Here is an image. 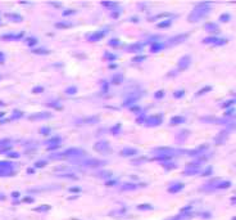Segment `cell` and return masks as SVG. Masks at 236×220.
<instances>
[{
	"mask_svg": "<svg viewBox=\"0 0 236 220\" xmlns=\"http://www.w3.org/2000/svg\"><path fill=\"white\" fill-rule=\"evenodd\" d=\"M211 10H212V3H199L197 7L191 10L187 20H189V22H197V21L203 20L204 17H207L211 13Z\"/></svg>",
	"mask_w": 236,
	"mask_h": 220,
	"instance_id": "1",
	"label": "cell"
},
{
	"mask_svg": "<svg viewBox=\"0 0 236 220\" xmlns=\"http://www.w3.org/2000/svg\"><path fill=\"white\" fill-rule=\"evenodd\" d=\"M14 163L10 161H0V176H10L14 174Z\"/></svg>",
	"mask_w": 236,
	"mask_h": 220,
	"instance_id": "2",
	"label": "cell"
},
{
	"mask_svg": "<svg viewBox=\"0 0 236 220\" xmlns=\"http://www.w3.org/2000/svg\"><path fill=\"white\" fill-rule=\"evenodd\" d=\"M201 171V161L199 160L197 162L187 163L186 169L184 170V175H197Z\"/></svg>",
	"mask_w": 236,
	"mask_h": 220,
	"instance_id": "3",
	"label": "cell"
},
{
	"mask_svg": "<svg viewBox=\"0 0 236 220\" xmlns=\"http://www.w3.org/2000/svg\"><path fill=\"white\" fill-rule=\"evenodd\" d=\"M162 121H163V115L158 113V115H150L148 117H145L144 124L146 126H158L162 124Z\"/></svg>",
	"mask_w": 236,
	"mask_h": 220,
	"instance_id": "4",
	"label": "cell"
},
{
	"mask_svg": "<svg viewBox=\"0 0 236 220\" xmlns=\"http://www.w3.org/2000/svg\"><path fill=\"white\" fill-rule=\"evenodd\" d=\"M60 143H62V138L59 135H55V137L50 138V139L46 140L47 149H55V148L60 147Z\"/></svg>",
	"mask_w": 236,
	"mask_h": 220,
	"instance_id": "5",
	"label": "cell"
},
{
	"mask_svg": "<svg viewBox=\"0 0 236 220\" xmlns=\"http://www.w3.org/2000/svg\"><path fill=\"white\" fill-rule=\"evenodd\" d=\"M94 149L100 152V153H107V152H110V145L108 142L102 140V142H98L96 144L94 145Z\"/></svg>",
	"mask_w": 236,
	"mask_h": 220,
	"instance_id": "6",
	"label": "cell"
},
{
	"mask_svg": "<svg viewBox=\"0 0 236 220\" xmlns=\"http://www.w3.org/2000/svg\"><path fill=\"white\" fill-rule=\"evenodd\" d=\"M186 38H187V34H181V35H176V36H173V38H171L168 40V46H174V45H177V44H181V43H184L185 40H186Z\"/></svg>",
	"mask_w": 236,
	"mask_h": 220,
	"instance_id": "7",
	"label": "cell"
},
{
	"mask_svg": "<svg viewBox=\"0 0 236 220\" xmlns=\"http://www.w3.org/2000/svg\"><path fill=\"white\" fill-rule=\"evenodd\" d=\"M63 155L66 156V158H68V157H81V156L85 155V152L82 149H80V148H70V149H67Z\"/></svg>",
	"mask_w": 236,
	"mask_h": 220,
	"instance_id": "8",
	"label": "cell"
},
{
	"mask_svg": "<svg viewBox=\"0 0 236 220\" xmlns=\"http://www.w3.org/2000/svg\"><path fill=\"white\" fill-rule=\"evenodd\" d=\"M204 44H211V45H214V46H219V45H223L227 43V40H225V39H218V38H205L203 40Z\"/></svg>",
	"mask_w": 236,
	"mask_h": 220,
	"instance_id": "9",
	"label": "cell"
},
{
	"mask_svg": "<svg viewBox=\"0 0 236 220\" xmlns=\"http://www.w3.org/2000/svg\"><path fill=\"white\" fill-rule=\"evenodd\" d=\"M105 34H107V31H103V30L95 31V32L90 34V35L87 36V40L91 41V43H94V41H99V40H102V39L104 38Z\"/></svg>",
	"mask_w": 236,
	"mask_h": 220,
	"instance_id": "10",
	"label": "cell"
},
{
	"mask_svg": "<svg viewBox=\"0 0 236 220\" xmlns=\"http://www.w3.org/2000/svg\"><path fill=\"white\" fill-rule=\"evenodd\" d=\"M191 63V57L190 55H184L182 58H180L179 61V70L180 71H185Z\"/></svg>",
	"mask_w": 236,
	"mask_h": 220,
	"instance_id": "11",
	"label": "cell"
},
{
	"mask_svg": "<svg viewBox=\"0 0 236 220\" xmlns=\"http://www.w3.org/2000/svg\"><path fill=\"white\" fill-rule=\"evenodd\" d=\"M139 155V151L136 148H131V147H124L121 151V156L122 157H132V156H137Z\"/></svg>",
	"mask_w": 236,
	"mask_h": 220,
	"instance_id": "12",
	"label": "cell"
},
{
	"mask_svg": "<svg viewBox=\"0 0 236 220\" xmlns=\"http://www.w3.org/2000/svg\"><path fill=\"white\" fill-rule=\"evenodd\" d=\"M142 45L141 43H134V44H130V45H127L124 49H126V52H128V53H140L142 50Z\"/></svg>",
	"mask_w": 236,
	"mask_h": 220,
	"instance_id": "13",
	"label": "cell"
},
{
	"mask_svg": "<svg viewBox=\"0 0 236 220\" xmlns=\"http://www.w3.org/2000/svg\"><path fill=\"white\" fill-rule=\"evenodd\" d=\"M166 48V44L162 43V41H154V43L150 44V52L152 53H158L160 50H163Z\"/></svg>",
	"mask_w": 236,
	"mask_h": 220,
	"instance_id": "14",
	"label": "cell"
},
{
	"mask_svg": "<svg viewBox=\"0 0 236 220\" xmlns=\"http://www.w3.org/2000/svg\"><path fill=\"white\" fill-rule=\"evenodd\" d=\"M51 116L53 115L49 112H39V113H35V115H31L30 120H46V118H50Z\"/></svg>",
	"mask_w": 236,
	"mask_h": 220,
	"instance_id": "15",
	"label": "cell"
},
{
	"mask_svg": "<svg viewBox=\"0 0 236 220\" xmlns=\"http://www.w3.org/2000/svg\"><path fill=\"white\" fill-rule=\"evenodd\" d=\"M204 30L208 31V32L216 34V32H218V31H219V28H218V25H217V23L208 22V23H205V25H204Z\"/></svg>",
	"mask_w": 236,
	"mask_h": 220,
	"instance_id": "16",
	"label": "cell"
},
{
	"mask_svg": "<svg viewBox=\"0 0 236 220\" xmlns=\"http://www.w3.org/2000/svg\"><path fill=\"white\" fill-rule=\"evenodd\" d=\"M184 183H173V184H171L168 187V192L169 193H177V192H180V190H182L184 189Z\"/></svg>",
	"mask_w": 236,
	"mask_h": 220,
	"instance_id": "17",
	"label": "cell"
},
{
	"mask_svg": "<svg viewBox=\"0 0 236 220\" xmlns=\"http://www.w3.org/2000/svg\"><path fill=\"white\" fill-rule=\"evenodd\" d=\"M103 161L100 160H96V158H89V160L85 161V166H87V168H98V166L103 165Z\"/></svg>",
	"mask_w": 236,
	"mask_h": 220,
	"instance_id": "18",
	"label": "cell"
},
{
	"mask_svg": "<svg viewBox=\"0 0 236 220\" xmlns=\"http://www.w3.org/2000/svg\"><path fill=\"white\" fill-rule=\"evenodd\" d=\"M227 138H229V131H222L216 137L214 142H216V144H223Z\"/></svg>",
	"mask_w": 236,
	"mask_h": 220,
	"instance_id": "19",
	"label": "cell"
},
{
	"mask_svg": "<svg viewBox=\"0 0 236 220\" xmlns=\"http://www.w3.org/2000/svg\"><path fill=\"white\" fill-rule=\"evenodd\" d=\"M23 36V32L19 34H7V35H3L1 39L4 40H17V39H21Z\"/></svg>",
	"mask_w": 236,
	"mask_h": 220,
	"instance_id": "20",
	"label": "cell"
},
{
	"mask_svg": "<svg viewBox=\"0 0 236 220\" xmlns=\"http://www.w3.org/2000/svg\"><path fill=\"white\" fill-rule=\"evenodd\" d=\"M110 83H112L113 85H119V84H122L123 83V75H122V73H116V75H113Z\"/></svg>",
	"mask_w": 236,
	"mask_h": 220,
	"instance_id": "21",
	"label": "cell"
},
{
	"mask_svg": "<svg viewBox=\"0 0 236 220\" xmlns=\"http://www.w3.org/2000/svg\"><path fill=\"white\" fill-rule=\"evenodd\" d=\"M99 121V117L98 116H91V117H86L82 120V124H87V125H94V124H98Z\"/></svg>",
	"mask_w": 236,
	"mask_h": 220,
	"instance_id": "22",
	"label": "cell"
},
{
	"mask_svg": "<svg viewBox=\"0 0 236 220\" xmlns=\"http://www.w3.org/2000/svg\"><path fill=\"white\" fill-rule=\"evenodd\" d=\"M182 122H185L184 116H173V117L171 118V121H169L171 125H179V124H182Z\"/></svg>",
	"mask_w": 236,
	"mask_h": 220,
	"instance_id": "23",
	"label": "cell"
},
{
	"mask_svg": "<svg viewBox=\"0 0 236 220\" xmlns=\"http://www.w3.org/2000/svg\"><path fill=\"white\" fill-rule=\"evenodd\" d=\"M139 188V184H134V183H124L122 185V189L123 190H135Z\"/></svg>",
	"mask_w": 236,
	"mask_h": 220,
	"instance_id": "24",
	"label": "cell"
},
{
	"mask_svg": "<svg viewBox=\"0 0 236 220\" xmlns=\"http://www.w3.org/2000/svg\"><path fill=\"white\" fill-rule=\"evenodd\" d=\"M137 210L140 211H146V210H153V206L149 203H141V205H137Z\"/></svg>",
	"mask_w": 236,
	"mask_h": 220,
	"instance_id": "25",
	"label": "cell"
},
{
	"mask_svg": "<svg viewBox=\"0 0 236 220\" xmlns=\"http://www.w3.org/2000/svg\"><path fill=\"white\" fill-rule=\"evenodd\" d=\"M121 130H122V125H121V124H116L113 128H110V133H112L113 135H118L119 133H121Z\"/></svg>",
	"mask_w": 236,
	"mask_h": 220,
	"instance_id": "26",
	"label": "cell"
},
{
	"mask_svg": "<svg viewBox=\"0 0 236 220\" xmlns=\"http://www.w3.org/2000/svg\"><path fill=\"white\" fill-rule=\"evenodd\" d=\"M108 45H109V46H112V48H118V46H121V45H122V43H121V40H119V39H112V40L108 41Z\"/></svg>",
	"mask_w": 236,
	"mask_h": 220,
	"instance_id": "27",
	"label": "cell"
},
{
	"mask_svg": "<svg viewBox=\"0 0 236 220\" xmlns=\"http://www.w3.org/2000/svg\"><path fill=\"white\" fill-rule=\"evenodd\" d=\"M73 26V23H71V22H58V23H55V27H58V28H68V27H72Z\"/></svg>",
	"mask_w": 236,
	"mask_h": 220,
	"instance_id": "28",
	"label": "cell"
},
{
	"mask_svg": "<svg viewBox=\"0 0 236 220\" xmlns=\"http://www.w3.org/2000/svg\"><path fill=\"white\" fill-rule=\"evenodd\" d=\"M172 25V21L171 20H164L163 22H159L157 25L158 28H164V27H169V26Z\"/></svg>",
	"mask_w": 236,
	"mask_h": 220,
	"instance_id": "29",
	"label": "cell"
},
{
	"mask_svg": "<svg viewBox=\"0 0 236 220\" xmlns=\"http://www.w3.org/2000/svg\"><path fill=\"white\" fill-rule=\"evenodd\" d=\"M8 18H10V20H13V22H21L22 21V17H21L19 14H15V13H12V14H7Z\"/></svg>",
	"mask_w": 236,
	"mask_h": 220,
	"instance_id": "30",
	"label": "cell"
},
{
	"mask_svg": "<svg viewBox=\"0 0 236 220\" xmlns=\"http://www.w3.org/2000/svg\"><path fill=\"white\" fill-rule=\"evenodd\" d=\"M37 39H36V38H32V36H31V38H27V39H26V43H27V45H30V46H33V45H36V44H37Z\"/></svg>",
	"mask_w": 236,
	"mask_h": 220,
	"instance_id": "31",
	"label": "cell"
},
{
	"mask_svg": "<svg viewBox=\"0 0 236 220\" xmlns=\"http://www.w3.org/2000/svg\"><path fill=\"white\" fill-rule=\"evenodd\" d=\"M219 21H222V22H229V21H231V15H230L229 13H223V14L219 15Z\"/></svg>",
	"mask_w": 236,
	"mask_h": 220,
	"instance_id": "32",
	"label": "cell"
},
{
	"mask_svg": "<svg viewBox=\"0 0 236 220\" xmlns=\"http://www.w3.org/2000/svg\"><path fill=\"white\" fill-rule=\"evenodd\" d=\"M77 93V86H70V88L66 89V94L68 95H73Z\"/></svg>",
	"mask_w": 236,
	"mask_h": 220,
	"instance_id": "33",
	"label": "cell"
},
{
	"mask_svg": "<svg viewBox=\"0 0 236 220\" xmlns=\"http://www.w3.org/2000/svg\"><path fill=\"white\" fill-rule=\"evenodd\" d=\"M184 95H185V90L184 89H181V90H176V91L173 93V97L174 98H184Z\"/></svg>",
	"mask_w": 236,
	"mask_h": 220,
	"instance_id": "34",
	"label": "cell"
},
{
	"mask_svg": "<svg viewBox=\"0 0 236 220\" xmlns=\"http://www.w3.org/2000/svg\"><path fill=\"white\" fill-rule=\"evenodd\" d=\"M102 5H104V7H107V8H116V7H118V3H112V1H103L102 3Z\"/></svg>",
	"mask_w": 236,
	"mask_h": 220,
	"instance_id": "35",
	"label": "cell"
},
{
	"mask_svg": "<svg viewBox=\"0 0 236 220\" xmlns=\"http://www.w3.org/2000/svg\"><path fill=\"white\" fill-rule=\"evenodd\" d=\"M146 59V55H137V57H135L134 59H132V62L134 63H140V62H142V61H145Z\"/></svg>",
	"mask_w": 236,
	"mask_h": 220,
	"instance_id": "36",
	"label": "cell"
},
{
	"mask_svg": "<svg viewBox=\"0 0 236 220\" xmlns=\"http://www.w3.org/2000/svg\"><path fill=\"white\" fill-rule=\"evenodd\" d=\"M40 134H41V135H49V134H50V128L42 126V128L40 129Z\"/></svg>",
	"mask_w": 236,
	"mask_h": 220,
	"instance_id": "37",
	"label": "cell"
},
{
	"mask_svg": "<svg viewBox=\"0 0 236 220\" xmlns=\"http://www.w3.org/2000/svg\"><path fill=\"white\" fill-rule=\"evenodd\" d=\"M47 106L54 107V108H58V110H62V104H60L59 102H50V103H47Z\"/></svg>",
	"mask_w": 236,
	"mask_h": 220,
	"instance_id": "38",
	"label": "cell"
},
{
	"mask_svg": "<svg viewBox=\"0 0 236 220\" xmlns=\"http://www.w3.org/2000/svg\"><path fill=\"white\" fill-rule=\"evenodd\" d=\"M212 171H213V169H212L211 166H208V168H207L205 170L201 173V175H203V176H208V175H211V174H212Z\"/></svg>",
	"mask_w": 236,
	"mask_h": 220,
	"instance_id": "39",
	"label": "cell"
},
{
	"mask_svg": "<svg viewBox=\"0 0 236 220\" xmlns=\"http://www.w3.org/2000/svg\"><path fill=\"white\" fill-rule=\"evenodd\" d=\"M45 165H46V160H40L35 162V168H44Z\"/></svg>",
	"mask_w": 236,
	"mask_h": 220,
	"instance_id": "40",
	"label": "cell"
},
{
	"mask_svg": "<svg viewBox=\"0 0 236 220\" xmlns=\"http://www.w3.org/2000/svg\"><path fill=\"white\" fill-rule=\"evenodd\" d=\"M13 113H14V115L12 116V120H14V118H19V117H22V116H23V113L19 112V111H14Z\"/></svg>",
	"mask_w": 236,
	"mask_h": 220,
	"instance_id": "41",
	"label": "cell"
},
{
	"mask_svg": "<svg viewBox=\"0 0 236 220\" xmlns=\"http://www.w3.org/2000/svg\"><path fill=\"white\" fill-rule=\"evenodd\" d=\"M209 90H212V88L211 86H205L204 89H201V90H199L198 91V95H201V94H204L205 91H209Z\"/></svg>",
	"mask_w": 236,
	"mask_h": 220,
	"instance_id": "42",
	"label": "cell"
},
{
	"mask_svg": "<svg viewBox=\"0 0 236 220\" xmlns=\"http://www.w3.org/2000/svg\"><path fill=\"white\" fill-rule=\"evenodd\" d=\"M49 205H42V207H37V209H35V211H46V210H49Z\"/></svg>",
	"mask_w": 236,
	"mask_h": 220,
	"instance_id": "43",
	"label": "cell"
},
{
	"mask_svg": "<svg viewBox=\"0 0 236 220\" xmlns=\"http://www.w3.org/2000/svg\"><path fill=\"white\" fill-rule=\"evenodd\" d=\"M33 53H36V54H47V50H44V49H35L33 50Z\"/></svg>",
	"mask_w": 236,
	"mask_h": 220,
	"instance_id": "44",
	"label": "cell"
},
{
	"mask_svg": "<svg viewBox=\"0 0 236 220\" xmlns=\"http://www.w3.org/2000/svg\"><path fill=\"white\" fill-rule=\"evenodd\" d=\"M32 91L35 93V94H40V93L44 91V88H42V86H37V88H33Z\"/></svg>",
	"mask_w": 236,
	"mask_h": 220,
	"instance_id": "45",
	"label": "cell"
},
{
	"mask_svg": "<svg viewBox=\"0 0 236 220\" xmlns=\"http://www.w3.org/2000/svg\"><path fill=\"white\" fill-rule=\"evenodd\" d=\"M164 97V90H159V91L155 93V98H163Z\"/></svg>",
	"mask_w": 236,
	"mask_h": 220,
	"instance_id": "46",
	"label": "cell"
},
{
	"mask_svg": "<svg viewBox=\"0 0 236 220\" xmlns=\"http://www.w3.org/2000/svg\"><path fill=\"white\" fill-rule=\"evenodd\" d=\"M234 102H235V100L234 99H232V100H227V102H225L223 103V104H222V107H229V106H232V104H234Z\"/></svg>",
	"mask_w": 236,
	"mask_h": 220,
	"instance_id": "47",
	"label": "cell"
},
{
	"mask_svg": "<svg viewBox=\"0 0 236 220\" xmlns=\"http://www.w3.org/2000/svg\"><path fill=\"white\" fill-rule=\"evenodd\" d=\"M102 89H103V93H105L108 90V83L105 81H102Z\"/></svg>",
	"mask_w": 236,
	"mask_h": 220,
	"instance_id": "48",
	"label": "cell"
},
{
	"mask_svg": "<svg viewBox=\"0 0 236 220\" xmlns=\"http://www.w3.org/2000/svg\"><path fill=\"white\" fill-rule=\"evenodd\" d=\"M105 57H107L109 61H114V59H116V55L110 54V53H105Z\"/></svg>",
	"mask_w": 236,
	"mask_h": 220,
	"instance_id": "49",
	"label": "cell"
},
{
	"mask_svg": "<svg viewBox=\"0 0 236 220\" xmlns=\"http://www.w3.org/2000/svg\"><path fill=\"white\" fill-rule=\"evenodd\" d=\"M7 156H9V157H15V158H17V157H19V155H18V153L17 152H9V153H7Z\"/></svg>",
	"mask_w": 236,
	"mask_h": 220,
	"instance_id": "50",
	"label": "cell"
},
{
	"mask_svg": "<svg viewBox=\"0 0 236 220\" xmlns=\"http://www.w3.org/2000/svg\"><path fill=\"white\" fill-rule=\"evenodd\" d=\"M130 110L134 112H140V107H137V106H132V107H130Z\"/></svg>",
	"mask_w": 236,
	"mask_h": 220,
	"instance_id": "51",
	"label": "cell"
},
{
	"mask_svg": "<svg viewBox=\"0 0 236 220\" xmlns=\"http://www.w3.org/2000/svg\"><path fill=\"white\" fill-rule=\"evenodd\" d=\"M73 13H75V10L73 9H68V10H66V12H63V14L68 15V14H73Z\"/></svg>",
	"mask_w": 236,
	"mask_h": 220,
	"instance_id": "52",
	"label": "cell"
},
{
	"mask_svg": "<svg viewBox=\"0 0 236 220\" xmlns=\"http://www.w3.org/2000/svg\"><path fill=\"white\" fill-rule=\"evenodd\" d=\"M4 61H5V55H4V53L0 52V63H4Z\"/></svg>",
	"mask_w": 236,
	"mask_h": 220,
	"instance_id": "53",
	"label": "cell"
},
{
	"mask_svg": "<svg viewBox=\"0 0 236 220\" xmlns=\"http://www.w3.org/2000/svg\"><path fill=\"white\" fill-rule=\"evenodd\" d=\"M116 183H117L116 180H109V182H107V185H108V187H113Z\"/></svg>",
	"mask_w": 236,
	"mask_h": 220,
	"instance_id": "54",
	"label": "cell"
},
{
	"mask_svg": "<svg viewBox=\"0 0 236 220\" xmlns=\"http://www.w3.org/2000/svg\"><path fill=\"white\" fill-rule=\"evenodd\" d=\"M119 15H121V12H113L112 13V17L113 18H118Z\"/></svg>",
	"mask_w": 236,
	"mask_h": 220,
	"instance_id": "55",
	"label": "cell"
},
{
	"mask_svg": "<svg viewBox=\"0 0 236 220\" xmlns=\"http://www.w3.org/2000/svg\"><path fill=\"white\" fill-rule=\"evenodd\" d=\"M231 115H234V108H232V110H229L226 112V116H231Z\"/></svg>",
	"mask_w": 236,
	"mask_h": 220,
	"instance_id": "56",
	"label": "cell"
},
{
	"mask_svg": "<svg viewBox=\"0 0 236 220\" xmlns=\"http://www.w3.org/2000/svg\"><path fill=\"white\" fill-rule=\"evenodd\" d=\"M5 200V194H3V193H0V201Z\"/></svg>",
	"mask_w": 236,
	"mask_h": 220,
	"instance_id": "57",
	"label": "cell"
},
{
	"mask_svg": "<svg viewBox=\"0 0 236 220\" xmlns=\"http://www.w3.org/2000/svg\"><path fill=\"white\" fill-rule=\"evenodd\" d=\"M71 190H72V192H78L80 188H71Z\"/></svg>",
	"mask_w": 236,
	"mask_h": 220,
	"instance_id": "58",
	"label": "cell"
},
{
	"mask_svg": "<svg viewBox=\"0 0 236 220\" xmlns=\"http://www.w3.org/2000/svg\"><path fill=\"white\" fill-rule=\"evenodd\" d=\"M131 20H132V22H137V21H139V20H137V18H136V17H132V18H131Z\"/></svg>",
	"mask_w": 236,
	"mask_h": 220,
	"instance_id": "59",
	"label": "cell"
},
{
	"mask_svg": "<svg viewBox=\"0 0 236 220\" xmlns=\"http://www.w3.org/2000/svg\"><path fill=\"white\" fill-rule=\"evenodd\" d=\"M18 196H19V193H18V192L17 193H13V197H18Z\"/></svg>",
	"mask_w": 236,
	"mask_h": 220,
	"instance_id": "60",
	"label": "cell"
},
{
	"mask_svg": "<svg viewBox=\"0 0 236 220\" xmlns=\"http://www.w3.org/2000/svg\"><path fill=\"white\" fill-rule=\"evenodd\" d=\"M168 220H173V219H172V218H171V219H168Z\"/></svg>",
	"mask_w": 236,
	"mask_h": 220,
	"instance_id": "61",
	"label": "cell"
}]
</instances>
